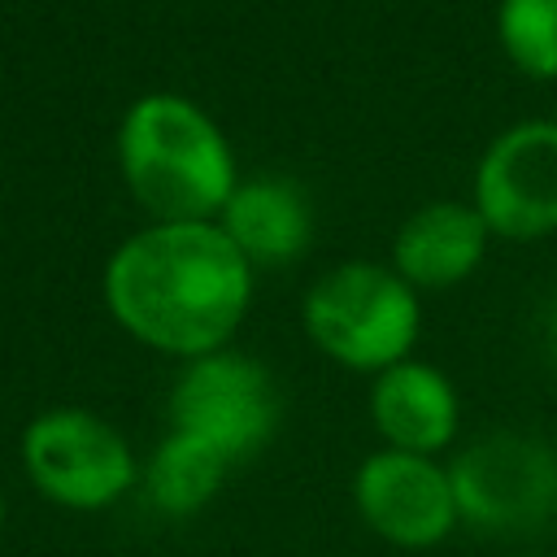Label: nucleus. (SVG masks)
<instances>
[{
  "mask_svg": "<svg viewBox=\"0 0 557 557\" xmlns=\"http://www.w3.org/2000/svg\"><path fill=\"white\" fill-rule=\"evenodd\" d=\"M252 265L218 222H152L104 265V305L139 344L209 357L244 322Z\"/></svg>",
  "mask_w": 557,
  "mask_h": 557,
  "instance_id": "nucleus-1",
  "label": "nucleus"
},
{
  "mask_svg": "<svg viewBox=\"0 0 557 557\" xmlns=\"http://www.w3.org/2000/svg\"><path fill=\"white\" fill-rule=\"evenodd\" d=\"M117 161L152 222H213L235 183V157L218 122L174 91L139 96L117 126Z\"/></svg>",
  "mask_w": 557,
  "mask_h": 557,
  "instance_id": "nucleus-2",
  "label": "nucleus"
},
{
  "mask_svg": "<svg viewBox=\"0 0 557 557\" xmlns=\"http://www.w3.org/2000/svg\"><path fill=\"white\" fill-rule=\"evenodd\" d=\"M305 331L331 361L383 374L418 339V296L387 265L344 261L309 287Z\"/></svg>",
  "mask_w": 557,
  "mask_h": 557,
  "instance_id": "nucleus-3",
  "label": "nucleus"
},
{
  "mask_svg": "<svg viewBox=\"0 0 557 557\" xmlns=\"http://www.w3.org/2000/svg\"><path fill=\"white\" fill-rule=\"evenodd\" d=\"M174 431L205 440L231 466L261 453L278 426V387L270 370L239 352H209L187 361L170 396Z\"/></svg>",
  "mask_w": 557,
  "mask_h": 557,
  "instance_id": "nucleus-4",
  "label": "nucleus"
},
{
  "mask_svg": "<svg viewBox=\"0 0 557 557\" xmlns=\"http://www.w3.org/2000/svg\"><path fill=\"white\" fill-rule=\"evenodd\" d=\"M448 479L457 513L479 531H535L557 513V453L518 431L474 440Z\"/></svg>",
  "mask_w": 557,
  "mask_h": 557,
  "instance_id": "nucleus-5",
  "label": "nucleus"
},
{
  "mask_svg": "<svg viewBox=\"0 0 557 557\" xmlns=\"http://www.w3.org/2000/svg\"><path fill=\"white\" fill-rule=\"evenodd\" d=\"M30 483L65 509H104L135 483L126 440L87 409H48L22 435Z\"/></svg>",
  "mask_w": 557,
  "mask_h": 557,
  "instance_id": "nucleus-6",
  "label": "nucleus"
},
{
  "mask_svg": "<svg viewBox=\"0 0 557 557\" xmlns=\"http://www.w3.org/2000/svg\"><path fill=\"white\" fill-rule=\"evenodd\" d=\"M474 209L505 239L557 231V122H518L492 139L474 174Z\"/></svg>",
  "mask_w": 557,
  "mask_h": 557,
  "instance_id": "nucleus-7",
  "label": "nucleus"
},
{
  "mask_svg": "<svg viewBox=\"0 0 557 557\" xmlns=\"http://www.w3.org/2000/svg\"><path fill=\"white\" fill-rule=\"evenodd\" d=\"M357 513L374 535L400 548H431L457 527V496L448 470L431 457L383 448L361 461L352 479Z\"/></svg>",
  "mask_w": 557,
  "mask_h": 557,
  "instance_id": "nucleus-8",
  "label": "nucleus"
},
{
  "mask_svg": "<svg viewBox=\"0 0 557 557\" xmlns=\"http://www.w3.org/2000/svg\"><path fill=\"white\" fill-rule=\"evenodd\" d=\"M487 235L492 231L474 205H461V200L422 205L396 231V244H392L396 274L409 287H453L483 261Z\"/></svg>",
  "mask_w": 557,
  "mask_h": 557,
  "instance_id": "nucleus-9",
  "label": "nucleus"
},
{
  "mask_svg": "<svg viewBox=\"0 0 557 557\" xmlns=\"http://www.w3.org/2000/svg\"><path fill=\"white\" fill-rule=\"evenodd\" d=\"M370 418L392 448L431 457L457 431V396L435 366L405 357L374 379Z\"/></svg>",
  "mask_w": 557,
  "mask_h": 557,
  "instance_id": "nucleus-10",
  "label": "nucleus"
},
{
  "mask_svg": "<svg viewBox=\"0 0 557 557\" xmlns=\"http://www.w3.org/2000/svg\"><path fill=\"white\" fill-rule=\"evenodd\" d=\"M218 226L226 239L244 252L248 265H283L305 252L313 218L305 196L283 178H257L239 183L218 213Z\"/></svg>",
  "mask_w": 557,
  "mask_h": 557,
  "instance_id": "nucleus-11",
  "label": "nucleus"
},
{
  "mask_svg": "<svg viewBox=\"0 0 557 557\" xmlns=\"http://www.w3.org/2000/svg\"><path fill=\"white\" fill-rule=\"evenodd\" d=\"M226 470H231V461L222 453H213L205 440L170 431L161 440V448L152 453V461L144 466V492L161 513L183 518L213 500Z\"/></svg>",
  "mask_w": 557,
  "mask_h": 557,
  "instance_id": "nucleus-12",
  "label": "nucleus"
},
{
  "mask_svg": "<svg viewBox=\"0 0 557 557\" xmlns=\"http://www.w3.org/2000/svg\"><path fill=\"white\" fill-rule=\"evenodd\" d=\"M496 35L522 74L557 78V0H500Z\"/></svg>",
  "mask_w": 557,
  "mask_h": 557,
  "instance_id": "nucleus-13",
  "label": "nucleus"
},
{
  "mask_svg": "<svg viewBox=\"0 0 557 557\" xmlns=\"http://www.w3.org/2000/svg\"><path fill=\"white\" fill-rule=\"evenodd\" d=\"M548 352H553V361H557V309H553V318H548Z\"/></svg>",
  "mask_w": 557,
  "mask_h": 557,
  "instance_id": "nucleus-14",
  "label": "nucleus"
},
{
  "mask_svg": "<svg viewBox=\"0 0 557 557\" xmlns=\"http://www.w3.org/2000/svg\"><path fill=\"white\" fill-rule=\"evenodd\" d=\"M0 531H4V496H0Z\"/></svg>",
  "mask_w": 557,
  "mask_h": 557,
  "instance_id": "nucleus-15",
  "label": "nucleus"
}]
</instances>
